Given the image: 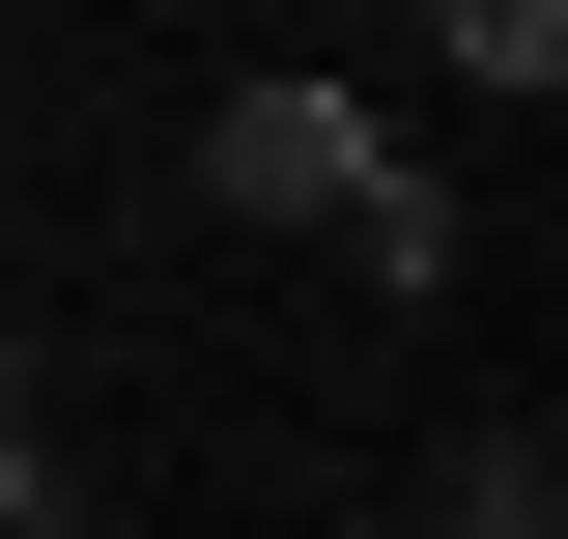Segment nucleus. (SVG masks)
Wrapping results in <instances>:
<instances>
[{
	"label": "nucleus",
	"mask_w": 568,
	"mask_h": 539,
	"mask_svg": "<svg viewBox=\"0 0 568 539\" xmlns=\"http://www.w3.org/2000/svg\"><path fill=\"white\" fill-rule=\"evenodd\" d=\"M200 200L227 227H313V256L369 284V227H426V142L369 114V85H200Z\"/></svg>",
	"instance_id": "nucleus-1"
},
{
	"label": "nucleus",
	"mask_w": 568,
	"mask_h": 539,
	"mask_svg": "<svg viewBox=\"0 0 568 539\" xmlns=\"http://www.w3.org/2000/svg\"><path fill=\"white\" fill-rule=\"evenodd\" d=\"M426 539H568V455L540 426H455V455H426Z\"/></svg>",
	"instance_id": "nucleus-2"
},
{
	"label": "nucleus",
	"mask_w": 568,
	"mask_h": 539,
	"mask_svg": "<svg viewBox=\"0 0 568 539\" xmlns=\"http://www.w3.org/2000/svg\"><path fill=\"white\" fill-rule=\"evenodd\" d=\"M426 85H568V0H455V29H426Z\"/></svg>",
	"instance_id": "nucleus-3"
},
{
	"label": "nucleus",
	"mask_w": 568,
	"mask_h": 539,
	"mask_svg": "<svg viewBox=\"0 0 568 539\" xmlns=\"http://www.w3.org/2000/svg\"><path fill=\"white\" fill-rule=\"evenodd\" d=\"M0 539H58V426H0Z\"/></svg>",
	"instance_id": "nucleus-4"
}]
</instances>
